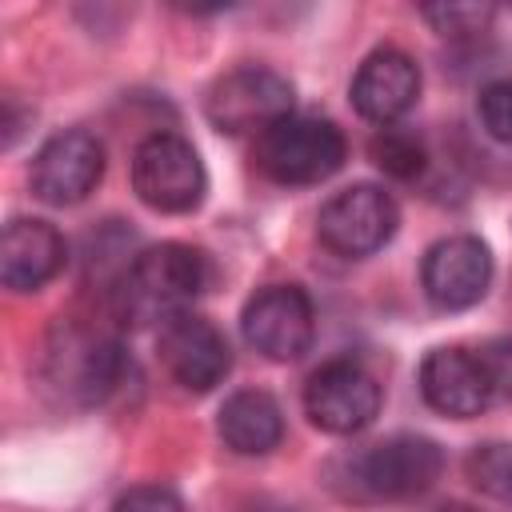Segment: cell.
Wrapping results in <instances>:
<instances>
[{
	"mask_svg": "<svg viewBox=\"0 0 512 512\" xmlns=\"http://www.w3.org/2000/svg\"><path fill=\"white\" fill-rule=\"evenodd\" d=\"M212 280V264L200 248L180 244V240H164L144 248L124 280H120V312L132 324H148V320H172L180 316Z\"/></svg>",
	"mask_w": 512,
	"mask_h": 512,
	"instance_id": "6da1fadb",
	"label": "cell"
},
{
	"mask_svg": "<svg viewBox=\"0 0 512 512\" xmlns=\"http://www.w3.org/2000/svg\"><path fill=\"white\" fill-rule=\"evenodd\" d=\"M444 472V452L428 436H388L368 444L336 464V484L344 496L376 504V500H408L436 484Z\"/></svg>",
	"mask_w": 512,
	"mask_h": 512,
	"instance_id": "7a4b0ae2",
	"label": "cell"
},
{
	"mask_svg": "<svg viewBox=\"0 0 512 512\" xmlns=\"http://www.w3.org/2000/svg\"><path fill=\"white\" fill-rule=\"evenodd\" d=\"M348 156L344 132L320 116H288L256 136V168L276 184H320Z\"/></svg>",
	"mask_w": 512,
	"mask_h": 512,
	"instance_id": "3957f363",
	"label": "cell"
},
{
	"mask_svg": "<svg viewBox=\"0 0 512 512\" xmlns=\"http://www.w3.org/2000/svg\"><path fill=\"white\" fill-rule=\"evenodd\" d=\"M132 188L156 212H192L208 192V172L184 136L152 132L132 156Z\"/></svg>",
	"mask_w": 512,
	"mask_h": 512,
	"instance_id": "277c9868",
	"label": "cell"
},
{
	"mask_svg": "<svg viewBox=\"0 0 512 512\" xmlns=\"http://www.w3.org/2000/svg\"><path fill=\"white\" fill-rule=\"evenodd\" d=\"M292 104H296V92H292L288 76L260 68V64H244L208 88L204 112L228 136H248V132L260 136L272 124L288 120Z\"/></svg>",
	"mask_w": 512,
	"mask_h": 512,
	"instance_id": "5b68a950",
	"label": "cell"
},
{
	"mask_svg": "<svg viewBox=\"0 0 512 512\" xmlns=\"http://www.w3.org/2000/svg\"><path fill=\"white\" fill-rule=\"evenodd\" d=\"M304 412L316 428L332 436H352L376 420L380 384L356 360H328L304 384Z\"/></svg>",
	"mask_w": 512,
	"mask_h": 512,
	"instance_id": "8992f818",
	"label": "cell"
},
{
	"mask_svg": "<svg viewBox=\"0 0 512 512\" xmlns=\"http://www.w3.org/2000/svg\"><path fill=\"white\" fill-rule=\"evenodd\" d=\"M396 224H400V212L384 188L352 184L320 208L316 232H320L324 248L352 260V256H372L376 248H384L392 240Z\"/></svg>",
	"mask_w": 512,
	"mask_h": 512,
	"instance_id": "52a82bcc",
	"label": "cell"
},
{
	"mask_svg": "<svg viewBox=\"0 0 512 512\" xmlns=\"http://www.w3.org/2000/svg\"><path fill=\"white\" fill-rule=\"evenodd\" d=\"M244 340L268 356V360H296L308 352L312 332H316V316H312V300L304 288L296 284H268L260 288L240 316Z\"/></svg>",
	"mask_w": 512,
	"mask_h": 512,
	"instance_id": "ba28073f",
	"label": "cell"
},
{
	"mask_svg": "<svg viewBox=\"0 0 512 512\" xmlns=\"http://www.w3.org/2000/svg\"><path fill=\"white\" fill-rule=\"evenodd\" d=\"M424 296L444 312H464L484 300L492 284V252L480 236H448L424 252Z\"/></svg>",
	"mask_w": 512,
	"mask_h": 512,
	"instance_id": "9c48e42d",
	"label": "cell"
},
{
	"mask_svg": "<svg viewBox=\"0 0 512 512\" xmlns=\"http://www.w3.org/2000/svg\"><path fill=\"white\" fill-rule=\"evenodd\" d=\"M104 176V144L84 132V128H68L56 132L32 160V192L44 204H80Z\"/></svg>",
	"mask_w": 512,
	"mask_h": 512,
	"instance_id": "30bf717a",
	"label": "cell"
},
{
	"mask_svg": "<svg viewBox=\"0 0 512 512\" xmlns=\"http://www.w3.org/2000/svg\"><path fill=\"white\" fill-rule=\"evenodd\" d=\"M160 360L180 388L212 392L232 368V348L212 320L180 312L160 328Z\"/></svg>",
	"mask_w": 512,
	"mask_h": 512,
	"instance_id": "8fae6325",
	"label": "cell"
},
{
	"mask_svg": "<svg viewBox=\"0 0 512 512\" xmlns=\"http://www.w3.org/2000/svg\"><path fill=\"white\" fill-rule=\"evenodd\" d=\"M120 372H124L120 344L112 336H100V332H88V328H76V324L60 328V336L48 352L52 384H60L64 392H72L84 404L104 400L116 388Z\"/></svg>",
	"mask_w": 512,
	"mask_h": 512,
	"instance_id": "7c38bea8",
	"label": "cell"
},
{
	"mask_svg": "<svg viewBox=\"0 0 512 512\" xmlns=\"http://www.w3.org/2000/svg\"><path fill=\"white\" fill-rule=\"evenodd\" d=\"M420 392L436 412L456 420L480 416L496 396L480 352L468 348H432L420 364Z\"/></svg>",
	"mask_w": 512,
	"mask_h": 512,
	"instance_id": "4fadbf2b",
	"label": "cell"
},
{
	"mask_svg": "<svg viewBox=\"0 0 512 512\" xmlns=\"http://www.w3.org/2000/svg\"><path fill=\"white\" fill-rule=\"evenodd\" d=\"M420 100V68L400 48H376L352 76V108L372 124L400 120Z\"/></svg>",
	"mask_w": 512,
	"mask_h": 512,
	"instance_id": "5bb4252c",
	"label": "cell"
},
{
	"mask_svg": "<svg viewBox=\"0 0 512 512\" xmlns=\"http://www.w3.org/2000/svg\"><path fill=\"white\" fill-rule=\"evenodd\" d=\"M64 236L48 220H8L0 236V280L12 292H36L64 268Z\"/></svg>",
	"mask_w": 512,
	"mask_h": 512,
	"instance_id": "9a60e30c",
	"label": "cell"
},
{
	"mask_svg": "<svg viewBox=\"0 0 512 512\" xmlns=\"http://www.w3.org/2000/svg\"><path fill=\"white\" fill-rule=\"evenodd\" d=\"M220 440L240 456H264L284 436V412L272 392L264 388H240L220 408Z\"/></svg>",
	"mask_w": 512,
	"mask_h": 512,
	"instance_id": "2e32d148",
	"label": "cell"
},
{
	"mask_svg": "<svg viewBox=\"0 0 512 512\" xmlns=\"http://www.w3.org/2000/svg\"><path fill=\"white\" fill-rule=\"evenodd\" d=\"M372 160L388 172V176H400V180H412L420 168H424V148L412 132L404 128H384L372 136Z\"/></svg>",
	"mask_w": 512,
	"mask_h": 512,
	"instance_id": "e0dca14e",
	"label": "cell"
},
{
	"mask_svg": "<svg viewBox=\"0 0 512 512\" xmlns=\"http://www.w3.org/2000/svg\"><path fill=\"white\" fill-rule=\"evenodd\" d=\"M468 476L480 492L512 500V444H480L468 456Z\"/></svg>",
	"mask_w": 512,
	"mask_h": 512,
	"instance_id": "ac0fdd59",
	"label": "cell"
},
{
	"mask_svg": "<svg viewBox=\"0 0 512 512\" xmlns=\"http://www.w3.org/2000/svg\"><path fill=\"white\" fill-rule=\"evenodd\" d=\"M476 112H480V124L492 140L500 144H512V80H492L480 88V100H476Z\"/></svg>",
	"mask_w": 512,
	"mask_h": 512,
	"instance_id": "d6986e66",
	"label": "cell"
},
{
	"mask_svg": "<svg viewBox=\"0 0 512 512\" xmlns=\"http://www.w3.org/2000/svg\"><path fill=\"white\" fill-rule=\"evenodd\" d=\"M112 512H184V500L168 484H136L116 496Z\"/></svg>",
	"mask_w": 512,
	"mask_h": 512,
	"instance_id": "ffe728a7",
	"label": "cell"
},
{
	"mask_svg": "<svg viewBox=\"0 0 512 512\" xmlns=\"http://www.w3.org/2000/svg\"><path fill=\"white\" fill-rule=\"evenodd\" d=\"M444 36H460V32H480L488 20H492V8H480V4H448V8H428L424 12Z\"/></svg>",
	"mask_w": 512,
	"mask_h": 512,
	"instance_id": "44dd1931",
	"label": "cell"
},
{
	"mask_svg": "<svg viewBox=\"0 0 512 512\" xmlns=\"http://www.w3.org/2000/svg\"><path fill=\"white\" fill-rule=\"evenodd\" d=\"M480 360H484V368H488V376H492V392L512 396V336L484 344V348H480Z\"/></svg>",
	"mask_w": 512,
	"mask_h": 512,
	"instance_id": "7402d4cb",
	"label": "cell"
},
{
	"mask_svg": "<svg viewBox=\"0 0 512 512\" xmlns=\"http://www.w3.org/2000/svg\"><path fill=\"white\" fill-rule=\"evenodd\" d=\"M436 512H472V508H464V504H448V508H436Z\"/></svg>",
	"mask_w": 512,
	"mask_h": 512,
	"instance_id": "603a6c76",
	"label": "cell"
}]
</instances>
